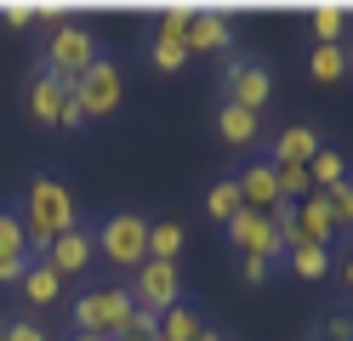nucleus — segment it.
<instances>
[{
  "instance_id": "nucleus-2",
  "label": "nucleus",
  "mask_w": 353,
  "mask_h": 341,
  "mask_svg": "<svg viewBox=\"0 0 353 341\" xmlns=\"http://www.w3.org/2000/svg\"><path fill=\"white\" fill-rule=\"evenodd\" d=\"M131 313H137V302H131L125 279H108V285H85L74 302H69V324L80 335H103V341H120L131 330Z\"/></svg>"
},
{
  "instance_id": "nucleus-6",
  "label": "nucleus",
  "mask_w": 353,
  "mask_h": 341,
  "mask_svg": "<svg viewBox=\"0 0 353 341\" xmlns=\"http://www.w3.org/2000/svg\"><path fill=\"white\" fill-rule=\"evenodd\" d=\"M223 103H239V108H251V114H262L268 108V97H274V68L262 63V57H245V52H234L228 63H223Z\"/></svg>"
},
{
  "instance_id": "nucleus-16",
  "label": "nucleus",
  "mask_w": 353,
  "mask_h": 341,
  "mask_svg": "<svg viewBox=\"0 0 353 341\" xmlns=\"http://www.w3.org/2000/svg\"><path fill=\"white\" fill-rule=\"evenodd\" d=\"M69 85H74V80H57V74H46V68L34 63V80H29V120H34V125H57Z\"/></svg>"
},
{
  "instance_id": "nucleus-33",
  "label": "nucleus",
  "mask_w": 353,
  "mask_h": 341,
  "mask_svg": "<svg viewBox=\"0 0 353 341\" xmlns=\"http://www.w3.org/2000/svg\"><path fill=\"white\" fill-rule=\"evenodd\" d=\"M336 273H342V290H347V296H353V245H347V250H342V267H336Z\"/></svg>"
},
{
  "instance_id": "nucleus-18",
  "label": "nucleus",
  "mask_w": 353,
  "mask_h": 341,
  "mask_svg": "<svg viewBox=\"0 0 353 341\" xmlns=\"http://www.w3.org/2000/svg\"><path fill=\"white\" fill-rule=\"evenodd\" d=\"M17 296H23V302H29V307H52V302H57V296H63V279H57V273H52L46 262H40V256H34V262L23 267V279H17Z\"/></svg>"
},
{
  "instance_id": "nucleus-21",
  "label": "nucleus",
  "mask_w": 353,
  "mask_h": 341,
  "mask_svg": "<svg viewBox=\"0 0 353 341\" xmlns=\"http://www.w3.org/2000/svg\"><path fill=\"white\" fill-rule=\"evenodd\" d=\"M279 267H285V273H296V279H307V285H319L336 262H330V245H302V250H291Z\"/></svg>"
},
{
  "instance_id": "nucleus-24",
  "label": "nucleus",
  "mask_w": 353,
  "mask_h": 341,
  "mask_svg": "<svg viewBox=\"0 0 353 341\" xmlns=\"http://www.w3.org/2000/svg\"><path fill=\"white\" fill-rule=\"evenodd\" d=\"M307 74H314L319 85H342V74H347V45H314V52H307Z\"/></svg>"
},
{
  "instance_id": "nucleus-22",
  "label": "nucleus",
  "mask_w": 353,
  "mask_h": 341,
  "mask_svg": "<svg viewBox=\"0 0 353 341\" xmlns=\"http://www.w3.org/2000/svg\"><path fill=\"white\" fill-rule=\"evenodd\" d=\"M307 176H314V194H336L347 182V159L336 148H319L314 159H307Z\"/></svg>"
},
{
  "instance_id": "nucleus-32",
  "label": "nucleus",
  "mask_w": 353,
  "mask_h": 341,
  "mask_svg": "<svg viewBox=\"0 0 353 341\" xmlns=\"http://www.w3.org/2000/svg\"><path fill=\"white\" fill-rule=\"evenodd\" d=\"M0 17L17 23V29H29V23H34V6H29V0H12V6H0Z\"/></svg>"
},
{
  "instance_id": "nucleus-3",
  "label": "nucleus",
  "mask_w": 353,
  "mask_h": 341,
  "mask_svg": "<svg viewBox=\"0 0 353 341\" xmlns=\"http://www.w3.org/2000/svg\"><path fill=\"white\" fill-rule=\"evenodd\" d=\"M148 211H108L97 227H92V239H97V262L108 267H125V273H137L148 262Z\"/></svg>"
},
{
  "instance_id": "nucleus-5",
  "label": "nucleus",
  "mask_w": 353,
  "mask_h": 341,
  "mask_svg": "<svg viewBox=\"0 0 353 341\" xmlns=\"http://www.w3.org/2000/svg\"><path fill=\"white\" fill-rule=\"evenodd\" d=\"M74 97H80V108H85V120H114L120 114V103H125V74H120V63L114 57H97L85 74L74 80Z\"/></svg>"
},
{
  "instance_id": "nucleus-25",
  "label": "nucleus",
  "mask_w": 353,
  "mask_h": 341,
  "mask_svg": "<svg viewBox=\"0 0 353 341\" xmlns=\"http://www.w3.org/2000/svg\"><path fill=\"white\" fill-rule=\"evenodd\" d=\"M347 6H314V45H342Z\"/></svg>"
},
{
  "instance_id": "nucleus-1",
  "label": "nucleus",
  "mask_w": 353,
  "mask_h": 341,
  "mask_svg": "<svg viewBox=\"0 0 353 341\" xmlns=\"http://www.w3.org/2000/svg\"><path fill=\"white\" fill-rule=\"evenodd\" d=\"M17 216H23V234H29V250L40 256L52 239H63L69 227L80 222V199L74 188L63 182L57 171H34L23 182V199H17Z\"/></svg>"
},
{
  "instance_id": "nucleus-34",
  "label": "nucleus",
  "mask_w": 353,
  "mask_h": 341,
  "mask_svg": "<svg viewBox=\"0 0 353 341\" xmlns=\"http://www.w3.org/2000/svg\"><path fill=\"white\" fill-rule=\"evenodd\" d=\"M200 341H223V330H211V324H205V330H200Z\"/></svg>"
},
{
  "instance_id": "nucleus-10",
  "label": "nucleus",
  "mask_w": 353,
  "mask_h": 341,
  "mask_svg": "<svg viewBox=\"0 0 353 341\" xmlns=\"http://www.w3.org/2000/svg\"><path fill=\"white\" fill-rule=\"evenodd\" d=\"M223 239L239 262L245 256H262V262H279V239H274V216H262V211H239L228 227H223Z\"/></svg>"
},
{
  "instance_id": "nucleus-27",
  "label": "nucleus",
  "mask_w": 353,
  "mask_h": 341,
  "mask_svg": "<svg viewBox=\"0 0 353 341\" xmlns=\"http://www.w3.org/2000/svg\"><path fill=\"white\" fill-rule=\"evenodd\" d=\"M0 341H52V335L40 330L34 318H6V324H0Z\"/></svg>"
},
{
  "instance_id": "nucleus-15",
  "label": "nucleus",
  "mask_w": 353,
  "mask_h": 341,
  "mask_svg": "<svg viewBox=\"0 0 353 341\" xmlns=\"http://www.w3.org/2000/svg\"><path fill=\"white\" fill-rule=\"evenodd\" d=\"M216 136H223L228 148H262V114L239 108V103H216Z\"/></svg>"
},
{
  "instance_id": "nucleus-11",
  "label": "nucleus",
  "mask_w": 353,
  "mask_h": 341,
  "mask_svg": "<svg viewBox=\"0 0 353 341\" xmlns=\"http://www.w3.org/2000/svg\"><path fill=\"white\" fill-rule=\"evenodd\" d=\"M234 188H239V205H245V211L268 216L274 205H279V165H274L268 154H251L245 165L234 171Z\"/></svg>"
},
{
  "instance_id": "nucleus-4",
  "label": "nucleus",
  "mask_w": 353,
  "mask_h": 341,
  "mask_svg": "<svg viewBox=\"0 0 353 341\" xmlns=\"http://www.w3.org/2000/svg\"><path fill=\"white\" fill-rule=\"evenodd\" d=\"M97 57H103V40L85 29V23H74V17H63L46 34V45H40V68L57 74V80H80Z\"/></svg>"
},
{
  "instance_id": "nucleus-30",
  "label": "nucleus",
  "mask_w": 353,
  "mask_h": 341,
  "mask_svg": "<svg viewBox=\"0 0 353 341\" xmlns=\"http://www.w3.org/2000/svg\"><path fill=\"white\" fill-rule=\"evenodd\" d=\"M57 125H63V131H85V125H92V120H85V108H80V97H74V85H69V97H63Z\"/></svg>"
},
{
  "instance_id": "nucleus-29",
  "label": "nucleus",
  "mask_w": 353,
  "mask_h": 341,
  "mask_svg": "<svg viewBox=\"0 0 353 341\" xmlns=\"http://www.w3.org/2000/svg\"><path fill=\"white\" fill-rule=\"evenodd\" d=\"M274 273H279V262H262V256H245V262H239V279H245V285H268Z\"/></svg>"
},
{
  "instance_id": "nucleus-8",
  "label": "nucleus",
  "mask_w": 353,
  "mask_h": 341,
  "mask_svg": "<svg viewBox=\"0 0 353 341\" xmlns=\"http://www.w3.org/2000/svg\"><path fill=\"white\" fill-rule=\"evenodd\" d=\"M188 17H194V6H165L160 23H154L148 63L160 68V74H176V68L188 63Z\"/></svg>"
},
{
  "instance_id": "nucleus-14",
  "label": "nucleus",
  "mask_w": 353,
  "mask_h": 341,
  "mask_svg": "<svg viewBox=\"0 0 353 341\" xmlns=\"http://www.w3.org/2000/svg\"><path fill=\"white\" fill-rule=\"evenodd\" d=\"M319 148H325V143H319V131H314V125H285V131L268 136V148H262V154H268L274 165H307Z\"/></svg>"
},
{
  "instance_id": "nucleus-19",
  "label": "nucleus",
  "mask_w": 353,
  "mask_h": 341,
  "mask_svg": "<svg viewBox=\"0 0 353 341\" xmlns=\"http://www.w3.org/2000/svg\"><path fill=\"white\" fill-rule=\"evenodd\" d=\"M200 330H205V313L188 302H176V307H165L160 313V341H200Z\"/></svg>"
},
{
  "instance_id": "nucleus-13",
  "label": "nucleus",
  "mask_w": 353,
  "mask_h": 341,
  "mask_svg": "<svg viewBox=\"0 0 353 341\" xmlns=\"http://www.w3.org/2000/svg\"><path fill=\"white\" fill-rule=\"evenodd\" d=\"M228 45H234L228 12L223 6H194V17H188V57L194 52H228Z\"/></svg>"
},
{
  "instance_id": "nucleus-9",
  "label": "nucleus",
  "mask_w": 353,
  "mask_h": 341,
  "mask_svg": "<svg viewBox=\"0 0 353 341\" xmlns=\"http://www.w3.org/2000/svg\"><path fill=\"white\" fill-rule=\"evenodd\" d=\"M40 262H46L57 279H85V273L97 267V239H92V227L74 222L63 239H52L46 250H40Z\"/></svg>"
},
{
  "instance_id": "nucleus-35",
  "label": "nucleus",
  "mask_w": 353,
  "mask_h": 341,
  "mask_svg": "<svg viewBox=\"0 0 353 341\" xmlns=\"http://www.w3.org/2000/svg\"><path fill=\"white\" fill-rule=\"evenodd\" d=\"M69 341H103V335H80V330H69Z\"/></svg>"
},
{
  "instance_id": "nucleus-12",
  "label": "nucleus",
  "mask_w": 353,
  "mask_h": 341,
  "mask_svg": "<svg viewBox=\"0 0 353 341\" xmlns=\"http://www.w3.org/2000/svg\"><path fill=\"white\" fill-rule=\"evenodd\" d=\"M29 262H34V250L23 234V216H17V205H0V285H17Z\"/></svg>"
},
{
  "instance_id": "nucleus-20",
  "label": "nucleus",
  "mask_w": 353,
  "mask_h": 341,
  "mask_svg": "<svg viewBox=\"0 0 353 341\" xmlns=\"http://www.w3.org/2000/svg\"><path fill=\"white\" fill-rule=\"evenodd\" d=\"M183 245H188L183 222H171V216L148 222V262H176V256H183Z\"/></svg>"
},
{
  "instance_id": "nucleus-7",
  "label": "nucleus",
  "mask_w": 353,
  "mask_h": 341,
  "mask_svg": "<svg viewBox=\"0 0 353 341\" xmlns=\"http://www.w3.org/2000/svg\"><path fill=\"white\" fill-rule=\"evenodd\" d=\"M125 290H131V302H137L143 313H165V307L183 302V267L176 262H143L125 279Z\"/></svg>"
},
{
  "instance_id": "nucleus-31",
  "label": "nucleus",
  "mask_w": 353,
  "mask_h": 341,
  "mask_svg": "<svg viewBox=\"0 0 353 341\" xmlns=\"http://www.w3.org/2000/svg\"><path fill=\"white\" fill-rule=\"evenodd\" d=\"M319 341H353V318L336 307V313H330L325 324H319Z\"/></svg>"
},
{
  "instance_id": "nucleus-17",
  "label": "nucleus",
  "mask_w": 353,
  "mask_h": 341,
  "mask_svg": "<svg viewBox=\"0 0 353 341\" xmlns=\"http://www.w3.org/2000/svg\"><path fill=\"white\" fill-rule=\"evenodd\" d=\"M296 222H302V239H307V245H330V239L342 234V227H336V211H330L325 194H307V199L296 205Z\"/></svg>"
},
{
  "instance_id": "nucleus-23",
  "label": "nucleus",
  "mask_w": 353,
  "mask_h": 341,
  "mask_svg": "<svg viewBox=\"0 0 353 341\" xmlns=\"http://www.w3.org/2000/svg\"><path fill=\"white\" fill-rule=\"evenodd\" d=\"M245 205H239V188H234V176H223V182H211L205 188V222H216V227H228Z\"/></svg>"
},
{
  "instance_id": "nucleus-26",
  "label": "nucleus",
  "mask_w": 353,
  "mask_h": 341,
  "mask_svg": "<svg viewBox=\"0 0 353 341\" xmlns=\"http://www.w3.org/2000/svg\"><path fill=\"white\" fill-rule=\"evenodd\" d=\"M307 194H314V176H307V165H279V205H302Z\"/></svg>"
},
{
  "instance_id": "nucleus-36",
  "label": "nucleus",
  "mask_w": 353,
  "mask_h": 341,
  "mask_svg": "<svg viewBox=\"0 0 353 341\" xmlns=\"http://www.w3.org/2000/svg\"><path fill=\"white\" fill-rule=\"evenodd\" d=\"M347 74H353V52H347Z\"/></svg>"
},
{
  "instance_id": "nucleus-28",
  "label": "nucleus",
  "mask_w": 353,
  "mask_h": 341,
  "mask_svg": "<svg viewBox=\"0 0 353 341\" xmlns=\"http://www.w3.org/2000/svg\"><path fill=\"white\" fill-rule=\"evenodd\" d=\"M325 199H330V211H336V227H347V234H353V176L342 182L336 194H325Z\"/></svg>"
}]
</instances>
